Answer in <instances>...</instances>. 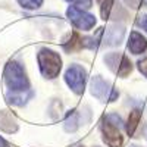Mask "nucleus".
I'll return each mask as SVG.
<instances>
[{
	"instance_id": "nucleus-11",
	"label": "nucleus",
	"mask_w": 147,
	"mask_h": 147,
	"mask_svg": "<svg viewBox=\"0 0 147 147\" xmlns=\"http://www.w3.org/2000/svg\"><path fill=\"white\" fill-rule=\"evenodd\" d=\"M34 96V93L31 90L27 91H6V100L9 105H13V106H24L27 105V102Z\"/></svg>"
},
{
	"instance_id": "nucleus-14",
	"label": "nucleus",
	"mask_w": 147,
	"mask_h": 147,
	"mask_svg": "<svg viewBox=\"0 0 147 147\" xmlns=\"http://www.w3.org/2000/svg\"><path fill=\"white\" fill-rule=\"evenodd\" d=\"M140 118H141V110H138V109H134L129 113L128 121L125 124V129H127V134L129 137H132L134 132H136V129L138 127V122H140Z\"/></svg>"
},
{
	"instance_id": "nucleus-5",
	"label": "nucleus",
	"mask_w": 147,
	"mask_h": 147,
	"mask_svg": "<svg viewBox=\"0 0 147 147\" xmlns=\"http://www.w3.org/2000/svg\"><path fill=\"white\" fill-rule=\"evenodd\" d=\"M65 82L75 94H82L87 82V71L78 63H72L65 72Z\"/></svg>"
},
{
	"instance_id": "nucleus-24",
	"label": "nucleus",
	"mask_w": 147,
	"mask_h": 147,
	"mask_svg": "<svg viewBox=\"0 0 147 147\" xmlns=\"http://www.w3.org/2000/svg\"><path fill=\"white\" fill-rule=\"evenodd\" d=\"M100 2H102V0H100Z\"/></svg>"
},
{
	"instance_id": "nucleus-8",
	"label": "nucleus",
	"mask_w": 147,
	"mask_h": 147,
	"mask_svg": "<svg viewBox=\"0 0 147 147\" xmlns=\"http://www.w3.org/2000/svg\"><path fill=\"white\" fill-rule=\"evenodd\" d=\"M125 37V28L119 25L118 22L110 24V25L103 30V35H102V43L106 46H118L122 43Z\"/></svg>"
},
{
	"instance_id": "nucleus-19",
	"label": "nucleus",
	"mask_w": 147,
	"mask_h": 147,
	"mask_svg": "<svg viewBox=\"0 0 147 147\" xmlns=\"http://www.w3.org/2000/svg\"><path fill=\"white\" fill-rule=\"evenodd\" d=\"M0 147H10V144H9L2 136H0Z\"/></svg>"
},
{
	"instance_id": "nucleus-3",
	"label": "nucleus",
	"mask_w": 147,
	"mask_h": 147,
	"mask_svg": "<svg viewBox=\"0 0 147 147\" xmlns=\"http://www.w3.org/2000/svg\"><path fill=\"white\" fill-rule=\"evenodd\" d=\"M90 93L99 99L100 102H115L119 97V91L113 87L109 81L102 78L100 75H96L90 81Z\"/></svg>"
},
{
	"instance_id": "nucleus-9",
	"label": "nucleus",
	"mask_w": 147,
	"mask_h": 147,
	"mask_svg": "<svg viewBox=\"0 0 147 147\" xmlns=\"http://www.w3.org/2000/svg\"><path fill=\"white\" fill-rule=\"evenodd\" d=\"M128 50L132 55H141L147 50V38L144 35H141L137 31H132L129 34L128 40Z\"/></svg>"
},
{
	"instance_id": "nucleus-4",
	"label": "nucleus",
	"mask_w": 147,
	"mask_h": 147,
	"mask_svg": "<svg viewBox=\"0 0 147 147\" xmlns=\"http://www.w3.org/2000/svg\"><path fill=\"white\" fill-rule=\"evenodd\" d=\"M105 63L106 66L112 71L113 74H116L118 77L125 78L128 77L131 71H132V63L127 55L121 53V52H112L107 53L105 56Z\"/></svg>"
},
{
	"instance_id": "nucleus-6",
	"label": "nucleus",
	"mask_w": 147,
	"mask_h": 147,
	"mask_svg": "<svg viewBox=\"0 0 147 147\" xmlns=\"http://www.w3.org/2000/svg\"><path fill=\"white\" fill-rule=\"evenodd\" d=\"M66 16L71 21L72 25L81 31H90L96 25L94 15L88 13L85 9H81L77 6H69L66 10Z\"/></svg>"
},
{
	"instance_id": "nucleus-23",
	"label": "nucleus",
	"mask_w": 147,
	"mask_h": 147,
	"mask_svg": "<svg viewBox=\"0 0 147 147\" xmlns=\"http://www.w3.org/2000/svg\"><path fill=\"white\" fill-rule=\"evenodd\" d=\"M78 147H84V146H78Z\"/></svg>"
},
{
	"instance_id": "nucleus-10",
	"label": "nucleus",
	"mask_w": 147,
	"mask_h": 147,
	"mask_svg": "<svg viewBox=\"0 0 147 147\" xmlns=\"http://www.w3.org/2000/svg\"><path fill=\"white\" fill-rule=\"evenodd\" d=\"M84 112H80V110L77 109H74V110H69V112L66 113V118H65V131L68 132H75L85 121L87 119H84Z\"/></svg>"
},
{
	"instance_id": "nucleus-7",
	"label": "nucleus",
	"mask_w": 147,
	"mask_h": 147,
	"mask_svg": "<svg viewBox=\"0 0 147 147\" xmlns=\"http://www.w3.org/2000/svg\"><path fill=\"white\" fill-rule=\"evenodd\" d=\"M100 131H102L103 141L109 147H121L124 144V137L121 136V128L113 125L112 122H109L105 116L100 124Z\"/></svg>"
},
{
	"instance_id": "nucleus-12",
	"label": "nucleus",
	"mask_w": 147,
	"mask_h": 147,
	"mask_svg": "<svg viewBox=\"0 0 147 147\" xmlns=\"http://www.w3.org/2000/svg\"><path fill=\"white\" fill-rule=\"evenodd\" d=\"M0 129L10 134L18 131V122L15 121L13 115L7 110H0Z\"/></svg>"
},
{
	"instance_id": "nucleus-18",
	"label": "nucleus",
	"mask_w": 147,
	"mask_h": 147,
	"mask_svg": "<svg viewBox=\"0 0 147 147\" xmlns=\"http://www.w3.org/2000/svg\"><path fill=\"white\" fill-rule=\"evenodd\" d=\"M137 25L141 27L146 32H147V15H140L137 18Z\"/></svg>"
},
{
	"instance_id": "nucleus-21",
	"label": "nucleus",
	"mask_w": 147,
	"mask_h": 147,
	"mask_svg": "<svg viewBox=\"0 0 147 147\" xmlns=\"http://www.w3.org/2000/svg\"><path fill=\"white\" fill-rule=\"evenodd\" d=\"M143 2H144V3H146V5H147V0H143Z\"/></svg>"
},
{
	"instance_id": "nucleus-15",
	"label": "nucleus",
	"mask_w": 147,
	"mask_h": 147,
	"mask_svg": "<svg viewBox=\"0 0 147 147\" xmlns=\"http://www.w3.org/2000/svg\"><path fill=\"white\" fill-rule=\"evenodd\" d=\"M44 0H18V3L24 7V9H28V10H34V9H38L43 5Z\"/></svg>"
},
{
	"instance_id": "nucleus-22",
	"label": "nucleus",
	"mask_w": 147,
	"mask_h": 147,
	"mask_svg": "<svg viewBox=\"0 0 147 147\" xmlns=\"http://www.w3.org/2000/svg\"><path fill=\"white\" fill-rule=\"evenodd\" d=\"M131 147H138V146H131Z\"/></svg>"
},
{
	"instance_id": "nucleus-2",
	"label": "nucleus",
	"mask_w": 147,
	"mask_h": 147,
	"mask_svg": "<svg viewBox=\"0 0 147 147\" xmlns=\"http://www.w3.org/2000/svg\"><path fill=\"white\" fill-rule=\"evenodd\" d=\"M37 60H38L40 72L44 78L53 80L60 74V69H62V59H60V55L56 53L55 50L41 49V50L37 53Z\"/></svg>"
},
{
	"instance_id": "nucleus-20",
	"label": "nucleus",
	"mask_w": 147,
	"mask_h": 147,
	"mask_svg": "<svg viewBox=\"0 0 147 147\" xmlns=\"http://www.w3.org/2000/svg\"><path fill=\"white\" fill-rule=\"evenodd\" d=\"M144 137H146V138H147V124H146V125H144Z\"/></svg>"
},
{
	"instance_id": "nucleus-1",
	"label": "nucleus",
	"mask_w": 147,
	"mask_h": 147,
	"mask_svg": "<svg viewBox=\"0 0 147 147\" xmlns=\"http://www.w3.org/2000/svg\"><path fill=\"white\" fill-rule=\"evenodd\" d=\"M3 81L10 91H27L30 88V80L27 77L25 68L18 60H10L6 63L3 71Z\"/></svg>"
},
{
	"instance_id": "nucleus-13",
	"label": "nucleus",
	"mask_w": 147,
	"mask_h": 147,
	"mask_svg": "<svg viewBox=\"0 0 147 147\" xmlns=\"http://www.w3.org/2000/svg\"><path fill=\"white\" fill-rule=\"evenodd\" d=\"M63 50L68 53H74V52H78L82 49V37L78 32H72L69 35V38L66 41L62 43Z\"/></svg>"
},
{
	"instance_id": "nucleus-16",
	"label": "nucleus",
	"mask_w": 147,
	"mask_h": 147,
	"mask_svg": "<svg viewBox=\"0 0 147 147\" xmlns=\"http://www.w3.org/2000/svg\"><path fill=\"white\" fill-rule=\"evenodd\" d=\"M68 3H71L72 6H77L81 9H90L93 5V0H66Z\"/></svg>"
},
{
	"instance_id": "nucleus-17",
	"label": "nucleus",
	"mask_w": 147,
	"mask_h": 147,
	"mask_svg": "<svg viewBox=\"0 0 147 147\" xmlns=\"http://www.w3.org/2000/svg\"><path fill=\"white\" fill-rule=\"evenodd\" d=\"M137 66H138V71L147 78V55L143 56V57L138 60V62H137Z\"/></svg>"
}]
</instances>
